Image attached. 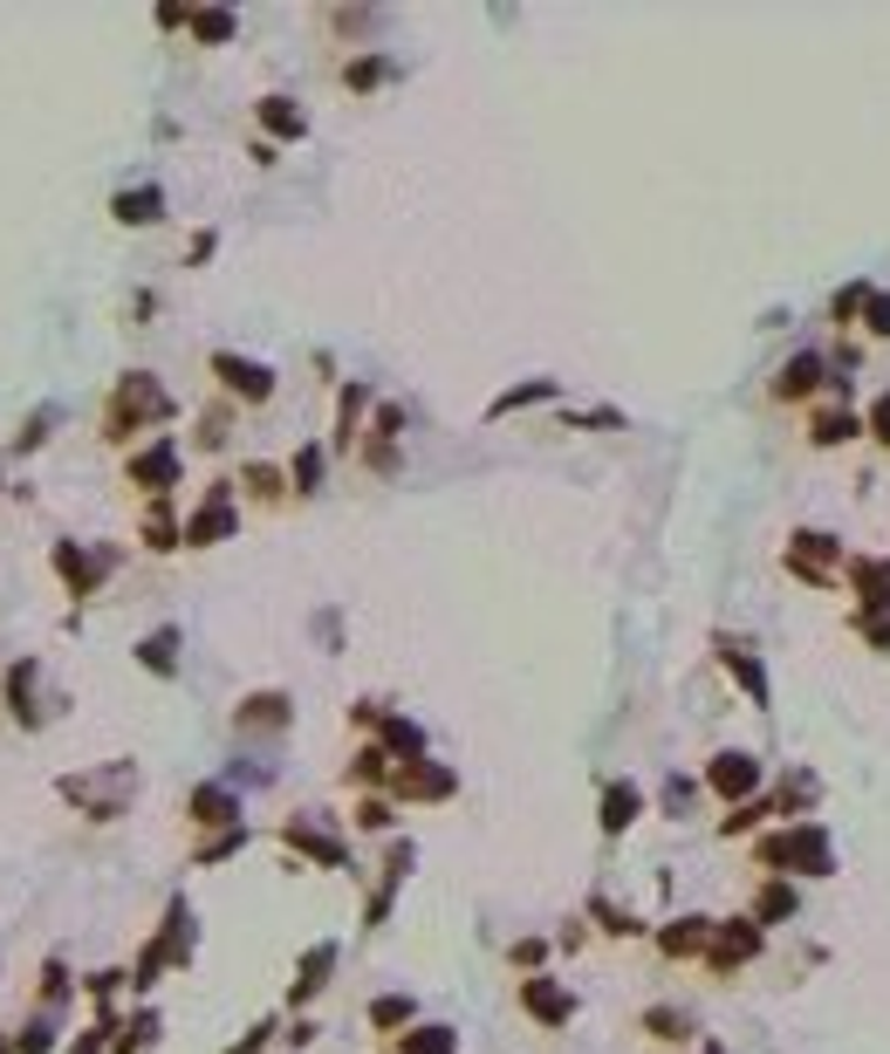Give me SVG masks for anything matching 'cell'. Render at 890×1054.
<instances>
[{"label": "cell", "instance_id": "obj_1", "mask_svg": "<svg viewBox=\"0 0 890 1054\" xmlns=\"http://www.w3.org/2000/svg\"><path fill=\"white\" fill-rule=\"evenodd\" d=\"M753 863L768 869V877H835V842H829V829L816 815L808 821H787V829H774V836H760L753 842Z\"/></svg>", "mask_w": 890, "mask_h": 1054}, {"label": "cell", "instance_id": "obj_2", "mask_svg": "<svg viewBox=\"0 0 890 1054\" xmlns=\"http://www.w3.org/2000/svg\"><path fill=\"white\" fill-rule=\"evenodd\" d=\"M787 576L795 582H808V589H835L843 582V569H850V548L835 542V534H822V528H795L787 534Z\"/></svg>", "mask_w": 890, "mask_h": 1054}, {"label": "cell", "instance_id": "obj_3", "mask_svg": "<svg viewBox=\"0 0 890 1054\" xmlns=\"http://www.w3.org/2000/svg\"><path fill=\"white\" fill-rule=\"evenodd\" d=\"M768 398H774V404H802V411L822 404V398H829V350H795V356H781Z\"/></svg>", "mask_w": 890, "mask_h": 1054}, {"label": "cell", "instance_id": "obj_4", "mask_svg": "<svg viewBox=\"0 0 890 1054\" xmlns=\"http://www.w3.org/2000/svg\"><path fill=\"white\" fill-rule=\"evenodd\" d=\"M165 418H171V398H165L144 370H131V377L117 383V398H110V439H123V425L138 431V425H165Z\"/></svg>", "mask_w": 890, "mask_h": 1054}, {"label": "cell", "instance_id": "obj_5", "mask_svg": "<svg viewBox=\"0 0 890 1054\" xmlns=\"http://www.w3.org/2000/svg\"><path fill=\"white\" fill-rule=\"evenodd\" d=\"M760 945H768V938H760V924L747 911L720 917V924H712V945H705V972H712V980H726V972H740V966L760 959Z\"/></svg>", "mask_w": 890, "mask_h": 1054}, {"label": "cell", "instance_id": "obj_6", "mask_svg": "<svg viewBox=\"0 0 890 1054\" xmlns=\"http://www.w3.org/2000/svg\"><path fill=\"white\" fill-rule=\"evenodd\" d=\"M760 781H768V767H760V754H747V747H726V754H712V760H705V787L720 794L726 808L753 802Z\"/></svg>", "mask_w": 890, "mask_h": 1054}, {"label": "cell", "instance_id": "obj_7", "mask_svg": "<svg viewBox=\"0 0 890 1054\" xmlns=\"http://www.w3.org/2000/svg\"><path fill=\"white\" fill-rule=\"evenodd\" d=\"M234 528H240L234 486H226V479H213V486H206V500H199V513L186 521V548H213V542H226Z\"/></svg>", "mask_w": 890, "mask_h": 1054}, {"label": "cell", "instance_id": "obj_8", "mask_svg": "<svg viewBox=\"0 0 890 1054\" xmlns=\"http://www.w3.org/2000/svg\"><path fill=\"white\" fill-rule=\"evenodd\" d=\"M808 446L816 452H835V446H856L863 439V411L843 404V398H822V404H808Z\"/></svg>", "mask_w": 890, "mask_h": 1054}, {"label": "cell", "instance_id": "obj_9", "mask_svg": "<svg viewBox=\"0 0 890 1054\" xmlns=\"http://www.w3.org/2000/svg\"><path fill=\"white\" fill-rule=\"evenodd\" d=\"M712 651H720V664H726V672L733 678H740V691H747V706H760V712H768L774 706V685H768V664H760L753 658V644H747V637H712Z\"/></svg>", "mask_w": 890, "mask_h": 1054}, {"label": "cell", "instance_id": "obj_10", "mask_svg": "<svg viewBox=\"0 0 890 1054\" xmlns=\"http://www.w3.org/2000/svg\"><path fill=\"white\" fill-rule=\"evenodd\" d=\"M213 377H219L240 404H268V398H274V370L247 364V356H234V350H219V356H213Z\"/></svg>", "mask_w": 890, "mask_h": 1054}, {"label": "cell", "instance_id": "obj_11", "mask_svg": "<svg viewBox=\"0 0 890 1054\" xmlns=\"http://www.w3.org/2000/svg\"><path fill=\"white\" fill-rule=\"evenodd\" d=\"M843 582L856 589V609H890V555H850Z\"/></svg>", "mask_w": 890, "mask_h": 1054}, {"label": "cell", "instance_id": "obj_12", "mask_svg": "<svg viewBox=\"0 0 890 1054\" xmlns=\"http://www.w3.org/2000/svg\"><path fill=\"white\" fill-rule=\"evenodd\" d=\"M123 473H131V486H151V494H171V486H178V446L171 439H158V446H144V452H131V466H123Z\"/></svg>", "mask_w": 890, "mask_h": 1054}, {"label": "cell", "instance_id": "obj_13", "mask_svg": "<svg viewBox=\"0 0 890 1054\" xmlns=\"http://www.w3.org/2000/svg\"><path fill=\"white\" fill-rule=\"evenodd\" d=\"M795 911H802V884H795V877H768V884L747 897V917H753V924H787Z\"/></svg>", "mask_w": 890, "mask_h": 1054}, {"label": "cell", "instance_id": "obj_14", "mask_svg": "<svg viewBox=\"0 0 890 1054\" xmlns=\"http://www.w3.org/2000/svg\"><path fill=\"white\" fill-rule=\"evenodd\" d=\"M705 945H712V917H672L665 932H657V952L665 959H705Z\"/></svg>", "mask_w": 890, "mask_h": 1054}, {"label": "cell", "instance_id": "obj_15", "mask_svg": "<svg viewBox=\"0 0 890 1054\" xmlns=\"http://www.w3.org/2000/svg\"><path fill=\"white\" fill-rule=\"evenodd\" d=\"M391 787L404 794V802H446L452 774H446V767H431V760H412V767H397V774H391Z\"/></svg>", "mask_w": 890, "mask_h": 1054}, {"label": "cell", "instance_id": "obj_16", "mask_svg": "<svg viewBox=\"0 0 890 1054\" xmlns=\"http://www.w3.org/2000/svg\"><path fill=\"white\" fill-rule=\"evenodd\" d=\"M521 1007L542 1020V1027H569L575 999H569V986H555V980H527V986H521Z\"/></svg>", "mask_w": 890, "mask_h": 1054}, {"label": "cell", "instance_id": "obj_17", "mask_svg": "<svg viewBox=\"0 0 890 1054\" xmlns=\"http://www.w3.org/2000/svg\"><path fill=\"white\" fill-rule=\"evenodd\" d=\"M638 815H644V787L638 781H609L603 787V836H624Z\"/></svg>", "mask_w": 890, "mask_h": 1054}, {"label": "cell", "instance_id": "obj_18", "mask_svg": "<svg viewBox=\"0 0 890 1054\" xmlns=\"http://www.w3.org/2000/svg\"><path fill=\"white\" fill-rule=\"evenodd\" d=\"M234 726H240V733H274V726H288V699H282V691H253V699H240Z\"/></svg>", "mask_w": 890, "mask_h": 1054}, {"label": "cell", "instance_id": "obj_19", "mask_svg": "<svg viewBox=\"0 0 890 1054\" xmlns=\"http://www.w3.org/2000/svg\"><path fill=\"white\" fill-rule=\"evenodd\" d=\"M816 802H822V781H816V774H802V767H795V774L781 781V794H774V815H787V821H808L802 808H816Z\"/></svg>", "mask_w": 890, "mask_h": 1054}, {"label": "cell", "instance_id": "obj_20", "mask_svg": "<svg viewBox=\"0 0 890 1054\" xmlns=\"http://www.w3.org/2000/svg\"><path fill=\"white\" fill-rule=\"evenodd\" d=\"M870 295H877L870 281H843V288L829 295V322H835V329H843V336H850V329L863 322V301H870Z\"/></svg>", "mask_w": 890, "mask_h": 1054}, {"label": "cell", "instance_id": "obj_21", "mask_svg": "<svg viewBox=\"0 0 890 1054\" xmlns=\"http://www.w3.org/2000/svg\"><path fill=\"white\" fill-rule=\"evenodd\" d=\"M117 220H123V226H151V220H165V192H158V186L117 192Z\"/></svg>", "mask_w": 890, "mask_h": 1054}, {"label": "cell", "instance_id": "obj_22", "mask_svg": "<svg viewBox=\"0 0 890 1054\" xmlns=\"http://www.w3.org/2000/svg\"><path fill=\"white\" fill-rule=\"evenodd\" d=\"M253 117H261L274 138H309V117H301L288 96H261V110H253Z\"/></svg>", "mask_w": 890, "mask_h": 1054}, {"label": "cell", "instance_id": "obj_23", "mask_svg": "<svg viewBox=\"0 0 890 1054\" xmlns=\"http://www.w3.org/2000/svg\"><path fill=\"white\" fill-rule=\"evenodd\" d=\"M288 842H295V850H309L316 863H329V869L343 863V842L329 836V829H316V821H288Z\"/></svg>", "mask_w": 890, "mask_h": 1054}, {"label": "cell", "instance_id": "obj_24", "mask_svg": "<svg viewBox=\"0 0 890 1054\" xmlns=\"http://www.w3.org/2000/svg\"><path fill=\"white\" fill-rule=\"evenodd\" d=\"M56 569H62V582L75 589V596H90L96 576H104V561H90L83 548H69V542H62V548H56Z\"/></svg>", "mask_w": 890, "mask_h": 1054}, {"label": "cell", "instance_id": "obj_25", "mask_svg": "<svg viewBox=\"0 0 890 1054\" xmlns=\"http://www.w3.org/2000/svg\"><path fill=\"white\" fill-rule=\"evenodd\" d=\"M138 664H144V672H158V678H171L178 672V630H151L138 644Z\"/></svg>", "mask_w": 890, "mask_h": 1054}, {"label": "cell", "instance_id": "obj_26", "mask_svg": "<svg viewBox=\"0 0 890 1054\" xmlns=\"http://www.w3.org/2000/svg\"><path fill=\"white\" fill-rule=\"evenodd\" d=\"M377 733H384V754H404V767L425 754V733L412 726V719H391V712H384V719H377Z\"/></svg>", "mask_w": 890, "mask_h": 1054}, {"label": "cell", "instance_id": "obj_27", "mask_svg": "<svg viewBox=\"0 0 890 1054\" xmlns=\"http://www.w3.org/2000/svg\"><path fill=\"white\" fill-rule=\"evenodd\" d=\"M329 966H336V945H316L309 959H301V980H295V999H309L329 986Z\"/></svg>", "mask_w": 890, "mask_h": 1054}, {"label": "cell", "instance_id": "obj_28", "mask_svg": "<svg viewBox=\"0 0 890 1054\" xmlns=\"http://www.w3.org/2000/svg\"><path fill=\"white\" fill-rule=\"evenodd\" d=\"M555 398V377H534V383H514L507 398H494V411L487 418H507V411H521V404H548Z\"/></svg>", "mask_w": 890, "mask_h": 1054}, {"label": "cell", "instance_id": "obj_29", "mask_svg": "<svg viewBox=\"0 0 890 1054\" xmlns=\"http://www.w3.org/2000/svg\"><path fill=\"white\" fill-rule=\"evenodd\" d=\"M186 28H192L199 42H234V28H240V21L226 14V8H199V14H186Z\"/></svg>", "mask_w": 890, "mask_h": 1054}, {"label": "cell", "instance_id": "obj_30", "mask_svg": "<svg viewBox=\"0 0 890 1054\" xmlns=\"http://www.w3.org/2000/svg\"><path fill=\"white\" fill-rule=\"evenodd\" d=\"M768 815H774V794H753V802H740V808L720 821V836H747V829H760Z\"/></svg>", "mask_w": 890, "mask_h": 1054}, {"label": "cell", "instance_id": "obj_31", "mask_svg": "<svg viewBox=\"0 0 890 1054\" xmlns=\"http://www.w3.org/2000/svg\"><path fill=\"white\" fill-rule=\"evenodd\" d=\"M234 815H240V802L226 787H199L192 794V821H234Z\"/></svg>", "mask_w": 890, "mask_h": 1054}, {"label": "cell", "instance_id": "obj_32", "mask_svg": "<svg viewBox=\"0 0 890 1054\" xmlns=\"http://www.w3.org/2000/svg\"><path fill=\"white\" fill-rule=\"evenodd\" d=\"M850 630H856L870 651H890V609H850Z\"/></svg>", "mask_w": 890, "mask_h": 1054}, {"label": "cell", "instance_id": "obj_33", "mask_svg": "<svg viewBox=\"0 0 890 1054\" xmlns=\"http://www.w3.org/2000/svg\"><path fill=\"white\" fill-rule=\"evenodd\" d=\"M404 1054H460V1041H452V1027H412Z\"/></svg>", "mask_w": 890, "mask_h": 1054}, {"label": "cell", "instance_id": "obj_34", "mask_svg": "<svg viewBox=\"0 0 890 1054\" xmlns=\"http://www.w3.org/2000/svg\"><path fill=\"white\" fill-rule=\"evenodd\" d=\"M364 404H370V391H364V383H349L343 404H336V446H349V439H356V411H364Z\"/></svg>", "mask_w": 890, "mask_h": 1054}, {"label": "cell", "instance_id": "obj_35", "mask_svg": "<svg viewBox=\"0 0 890 1054\" xmlns=\"http://www.w3.org/2000/svg\"><path fill=\"white\" fill-rule=\"evenodd\" d=\"M699 787H705V781L672 774V781H665V815H672V821H685V815H692V802H699Z\"/></svg>", "mask_w": 890, "mask_h": 1054}, {"label": "cell", "instance_id": "obj_36", "mask_svg": "<svg viewBox=\"0 0 890 1054\" xmlns=\"http://www.w3.org/2000/svg\"><path fill=\"white\" fill-rule=\"evenodd\" d=\"M288 473H295V494H316V486H322V446H301Z\"/></svg>", "mask_w": 890, "mask_h": 1054}, {"label": "cell", "instance_id": "obj_37", "mask_svg": "<svg viewBox=\"0 0 890 1054\" xmlns=\"http://www.w3.org/2000/svg\"><path fill=\"white\" fill-rule=\"evenodd\" d=\"M863 431H870V439L890 452V391H877L870 404H863Z\"/></svg>", "mask_w": 890, "mask_h": 1054}, {"label": "cell", "instance_id": "obj_38", "mask_svg": "<svg viewBox=\"0 0 890 1054\" xmlns=\"http://www.w3.org/2000/svg\"><path fill=\"white\" fill-rule=\"evenodd\" d=\"M644 1027H651L657 1041H685V1034H692V1020L672 1014V1007H651V1014H644Z\"/></svg>", "mask_w": 890, "mask_h": 1054}, {"label": "cell", "instance_id": "obj_39", "mask_svg": "<svg viewBox=\"0 0 890 1054\" xmlns=\"http://www.w3.org/2000/svg\"><path fill=\"white\" fill-rule=\"evenodd\" d=\"M384 75H391V62L364 56V62H349V69H343V83H349V90H377V83H384Z\"/></svg>", "mask_w": 890, "mask_h": 1054}, {"label": "cell", "instance_id": "obj_40", "mask_svg": "<svg viewBox=\"0 0 890 1054\" xmlns=\"http://www.w3.org/2000/svg\"><path fill=\"white\" fill-rule=\"evenodd\" d=\"M863 329H870L877 343H890V295H883V288H877L870 301H863Z\"/></svg>", "mask_w": 890, "mask_h": 1054}, {"label": "cell", "instance_id": "obj_41", "mask_svg": "<svg viewBox=\"0 0 890 1054\" xmlns=\"http://www.w3.org/2000/svg\"><path fill=\"white\" fill-rule=\"evenodd\" d=\"M240 479H247V494H253V500H274V494H282V473H274V466H247Z\"/></svg>", "mask_w": 890, "mask_h": 1054}, {"label": "cell", "instance_id": "obj_42", "mask_svg": "<svg viewBox=\"0 0 890 1054\" xmlns=\"http://www.w3.org/2000/svg\"><path fill=\"white\" fill-rule=\"evenodd\" d=\"M370 1020H377V1027H404V1020H412V999H397V993H391V999H377Z\"/></svg>", "mask_w": 890, "mask_h": 1054}, {"label": "cell", "instance_id": "obj_43", "mask_svg": "<svg viewBox=\"0 0 890 1054\" xmlns=\"http://www.w3.org/2000/svg\"><path fill=\"white\" fill-rule=\"evenodd\" d=\"M356 821H364V829H384L391 808H384V802H356Z\"/></svg>", "mask_w": 890, "mask_h": 1054}, {"label": "cell", "instance_id": "obj_44", "mask_svg": "<svg viewBox=\"0 0 890 1054\" xmlns=\"http://www.w3.org/2000/svg\"><path fill=\"white\" fill-rule=\"evenodd\" d=\"M705 1054H720V1047H705Z\"/></svg>", "mask_w": 890, "mask_h": 1054}, {"label": "cell", "instance_id": "obj_45", "mask_svg": "<svg viewBox=\"0 0 890 1054\" xmlns=\"http://www.w3.org/2000/svg\"><path fill=\"white\" fill-rule=\"evenodd\" d=\"M0 1054H8V1047H0Z\"/></svg>", "mask_w": 890, "mask_h": 1054}]
</instances>
